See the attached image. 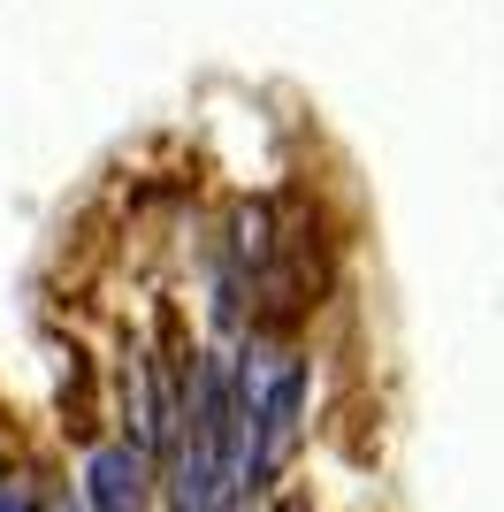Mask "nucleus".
<instances>
[{
    "instance_id": "nucleus-1",
    "label": "nucleus",
    "mask_w": 504,
    "mask_h": 512,
    "mask_svg": "<svg viewBox=\"0 0 504 512\" xmlns=\"http://www.w3.org/2000/svg\"><path fill=\"white\" fill-rule=\"evenodd\" d=\"M230 406H237V497L283 490L298 444H306V352L268 329H252L230 352Z\"/></svg>"
},
{
    "instance_id": "nucleus-2",
    "label": "nucleus",
    "mask_w": 504,
    "mask_h": 512,
    "mask_svg": "<svg viewBox=\"0 0 504 512\" xmlns=\"http://www.w3.org/2000/svg\"><path fill=\"white\" fill-rule=\"evenodd\" d=\"M153 497L161 482H153L146 451H130L123 436L84 451V512H153Z\"/></svg>"
},
{
    "instance_id": "nucleus-4",
    "label": "nucleus",
    "mask_w": 504,
    "mask_h": 512,
    "mask_svg": "<svg viewBox=\"0 0 504 512\" xmlns=\"http://www.w3.org/2000/svg\"><path fill=\"white\" fill-rule=\"evenodd\" d=\"M0 512H39V505H31V497H23L16 482H8V490H0Z\"/></svg>"
},
{
    "instance_id": "nucleus-5",
    "label": "nucleus",
    "mask_w": 504,
    "mask_h": 512,
    "mask_svg": "<svg viewBox=\"0 0 504 512\" xmlns=\"http://www.w3.org/2000/svg\"><path fill=\"white\" fill-rule=\"evenodd\" d=\"M39 512H84V497H46Z\"/></svg>"
},
{
    "instance_id": "nucleus-3",
    "label": "nucleus",
    "mask_w": 504,
    "mask_h": 512,
    "mask_svg": "<svg viewBox=\"0 0 504 512\" xmlns=\"http://www.w3.org/2000/svg\"><path fill=\"white\" fill-rule=\"evenodd\" d=\"M245 512H314V497H298V490H275V497H260V505H245Z\"/></svg>"
}]
</instances>
